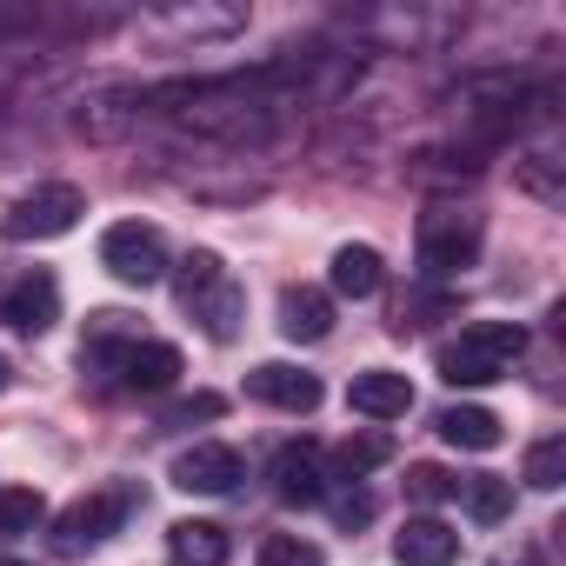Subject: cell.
I'll return each mask as SVG.
<instances>
[{
    "label": "cell",
    "instance_id": "obj_1",
    "mask_svg": "<svg viewBox=\"0 0 566 566\" xmlns=\"http://www.w3.org/2000/svg\"><path fill=\"white\" fill-rule=\"evenodd\" d=\"M520 354H526V334H520L513 321H473L460 340H447V347H440V360H433V367H440V380H447V387H493Z\"/></svg>",
    "mask_w": 566,
    "mask_h": 566
},
{
    "label": "cell",
    "instance_id": "obj_2",
    "mask_svg": "<svg viewBox=\"0 0 566 566\" xmlns=\"http://www.w3.org/2000/svg\"><path fill=\"white\" fill-rule=\"evenodd\" d=\"M81 213H87V193L67 187V180H54V187L21 193L8 207V220H0V233H8V240H61V233L81 227Z\"/></svg>",
    "mask_w": 566,
    "mask_h": 566
},
{
    "label": "cell",
    "instance_id": "obj_3",
    "mask_svg": "<svg viewBox=\"0 0 566 566\" xmlns=\"http://www.w3.org/2000/svg\"><path fill=\"white\" fill-rule=\"evenodd\" d=\"M101 266H107L114 280H127V287H154V280L167 273V240H160V227H147V220H114V227L101 233Z\"/></svg>",
    "mask_w": 566,
    "mask_h": 566
},
{
    "label": "cell",
    "instance_id": "obj_4",
    "mask_svg": "<svg viewBox=\"0 0 566 566\" xmlns=\"http://www.w3.org/2000/svg\"><path fill=\"white\" fill-rule=\"evenodd\" d=\"M473 260H480V220H467V213H427L420 220V273L447 280Z\"/></svg>",
    "mask_w": 566,
    "mask_h": 566
},
{
    "label": "cell",
    "instance_id": "obj_5",
    "mask_svg": "<svg viewBox=\"0 0 566 566\" xmlns=\"http://www.w3.org/2000/svg\"><path fill=\"white\" fill-rule=\"evenodd\" d=\"M134 513V493L127 486H94V493H81L67 513H61V546L74 553V546H94V539H114L120 533V520Z\"/></svg>",
    "mask_w": 566,
    "mask_h": 566
},
{
    "label": "cell",
    "instance_id": "obj_6",
    "mask_svg": "<svg viewBox=\"0 0 566 566\" xmlns=\"http://www.w3.org/2000/svg\"><path fill=\"white\" fill-rule=\"evenodd\" d=\"M240 453L227 447V440H200V447H187L174 467H167V480L180 486V493H233L240 486Z\"/></svg>",
    "mask_w": 566,
    "mask_h": 566
},
{
    "label": "cell",
    "instance_id": "obj_7",
    "mask_svg": "<svg viewBox=\"0 0 566 566\" xmlns=\"http://www.w3.org/2000/svg\"><path fill=\"white\" fill-rule=\"evenodd\" d=\"M0 321L21 327V334H48V327L61 321V280H54L48 266H41V273H28V280H14L8 301H0Z\"/></svg>",
    "mask_w": 566,
    "mask_h": 566
},
{
    "label": "cell",
    "instance_id": "obj_8",
    "mask_svg": "<svg viewBox=\"0 0 566 566\" xmlns=\"http://www.w3.org/2000/svg\"><path fill=\"white\" fill-rule=\"evenodd\" d=\"M247 394L266 400V407H280V413H314V407H321V380L301 374V367H287V360L253 367V374H247Z\"/></svg>",
    "mask_w": 566,
    "mask_h": 566
},
{
    "label": "cell",
    "instance_id": "obj_9",
    "mask_svg": "<svg viewBox=\"0 0 566 566\" xmlns=\"http://www.w3.org/2000/svg\"><path fill=\"white\" fill-rule=\"evenodd\" d=\"M394 559H400V566H453V559H460V533H453L447 520L420 513V520H407V526L394 533Z\"/></svg>",
    "mask_w": 566,
    "mask_h": 566
},
{
    "label": "cell",
    "instance_id": "obj_10",
    "mask_svg": "<svg viewBox=\"0 0 566 566\" xmlns=\"http://www.w3.org/2000/svg\"><path fill=\"white\" fill-rule=\"evenodd\" d=\"M273 493L287 500V506H321V500H327L321 453H314V447H280V453H273Z\"/></svg>",
    "mask_w": 566,
    "mask_h": 566
},
{
    "label": "cell",
    "instance_id": "obj_11",
    "mask_svg": "<svg viewBox=\"0 0 566 566\" xmlns=\"http://www.w3.org/2000/svg\"><path fill=\"white\" fill-rule=\"evenodd\" d=\"M180 380V347H167V340H134L127 354H120V387L127 394H167Z\"/></svg>",
    "mask_w": 566,
    "mask_h": 566
},
{
    "label": "cell",
    "instance_id": "obj_12",
    "mask_svg": "<svg viewBox=\"0 0 566 566\" xmlns=\"http://www.w3.org/2000/svg\"><path fill=\"white\" fill-rule=\"evenodd\" d=\"M347 407H354V413H367V420H407V407H413V380H407V374H387V367L354 374Z\"/></svg>",
    "mask_w": 566,
    "mask_h": 566
},
{
    "label": "cell",
    "instance_id": "obj_13",
    "mask_svg": "<svg viewBox=\"0 0 566 566\" xmlns=\"http://www.w3.org/2000/svg\"><path fill=\"white\" fill-rule=\"evenodd\" d=\"M280 334L301 340V347L327 340L334 334V301L321 287H287V294H280Z\"/></svg>",
    "mask_w": 566,
    "mask_h": 566
},
{
    "label": "cell",
    "instance_id": "obj_14",
    "mask_svg": "<svg viewBox=\"0 0 566 566\" xmlns=\"http://www.w3.org/2000/svg\"><path fill=\"white\" fill-rule=\"evenodd\" d=\"M167 546H174L180 566H227V553H233V539L213 520H174L167 526Z\"/></svg>",
    "mask_w": 566,
    "mask_h": 566
},
{
    "label": "cell",
    "instance_id": "obj_15",
    "mask_svg": "<svg viewBox=\"0 0 566 566\" xmlns=\"http://www.w3.org/2000/svg\"><path fill=\"white\" fill-rule=\"evenodd\" d=\"M240 314H247V287H240L233 273H227V280H213V287L193 301V321H200L213 340H233V334H240Z\"/></svg>",
    "mask_w": 566,
    "mask_h": 566
},
{
    "label": "cell",
    "instance_id": "obj_16",
    "mask_svg": "<svg viewBox=\"0 0 566 566\" xmlns=\"http://www.w3.org/2000/svg\"><path fill=\"white\" fill-rule=\"evenodd\" d=\"M440 440L460 447V453H493L500 447V413H486V407H447L440 413Z\"/></svg>",
    "mask_w": 566,
    "mask_h": 566
},
{
    "label": "cell",
    "instance_id": "obj_17",
    "mask_svg": "<svg viewBox=\"0 0 566 566\" xmlns=\"http://www.w3.org/2000/svg\"><path fill=\"white\" fill-rule=\"evenodd\" d=\"M380 280H387V266H380L374 247H340V253H334V294H347V301H374V294H380Z\"/></svg>",
    "mask_w": 566,
    "mask_h": 566
},
{
    "label": "cell",
    "instance_id": "obj_18",
    "mask_svg": "<svg viewBox=\"0 0 566 566\" xmlns=\"http://www.w3.org/2000/svg\"><path fill=\"white\" fill-rule=\"evenodd\" d=\"M394 460V433H347L340 447H334V480H367L374 467H387Z\"/></svg>",
    "mask_w": 566,
    "mask_h": 566
},
{
    "label": "cell",
    "instance_id": "obj_19",
    "mask_svg": "<svg viewBox=\"0 0 566 566\" xmlns=\"http://www.w3.org/2000/svg\"><path fill=\"white\" fill-rule=\"evenodd\" d=\"M453 493L467 500V513H473L480 526H500V520L513 513V480H500V473H473V480H453Z\"/></svg>",
    "mask_w": 566,
    "mask_h": 566
},
{
    "label": "cell",
    "instance_id": "obj_20",
    "mask_svg": "<svg viewBox=\"0 0 566 566\" xmlns=\"http://www.w3.org/2000/svg\"><path fill=\"white\" fill-rule=\"evenodd\" d=\"M41 513H48V500H41L34 486H8V480H0V539L34 533V526H41Z\"/></svg>",
    "mask_w": 566,
    "mask_h": 566
},
{
    "label": "cell",
    "instance_id": "obj_21",
    "mask_svg": "<svg viewBox=\"0 0 566 566\" xmlns=\"http://www.w3.org/2000/svg\"><path fill=\"white\" fill-rule=\"evenodd\" d=\"M253 566H327V553L314 539H301V533H266L260 553H253Z\"/></svg>",
    "mask_w": 566,
    "mask_h": 566
},
{
    "label": "cell",
    "instance_id": "obj_22",
    "mask_svg": "<svg viewBox=\"0 0 566 566\" xmlns=\"http://www.w3.org/2000/svg\"><path fill=\"white\" fill-rule=\"evenodd\" d=\"M213 280H227L220 253H207V247H200V253H187V260H180V273H174V294H180V307H193V301L213 287Z\"/></svg>",
    "mask_w": 566,
    "mask_h": 566
},
{
    "label": "cell",
    "instance_id": "obj_23",
    "mask_svg": "<svg viewBox=\"0 0 566 566\" xmlns=\"http://www.w3.org/2000/svg\"><path fill=\"white\" fill-rule=\"evenodd\" d=\"M559 480H566V440H559V433H546V440H533V447H526V486L553 493Z\"/></svg>",
    "mask_w": 566,
    "mask_h": 566
},
{
    "label": "cell",
    "instance_id": "obj_24",
    "mask_svg": "<svg viewBox=\"0 0 566 566\" xmlns=\"http://www.w3.org/2000/svg\"><path fill=\"white\" fill-rule=\"evenodd\" d=\"M407 493H413L420 506H440V500H453V473H447V467H413V473H407Z\"/></svg>",
    "mask_w": 566,
    "mask_h": 566
},
{
    "label": "cell",
    "instance_id": "obj_25",
    "mask_svg": "<svg viewBox=\"0 0 566 566\" xmlns=\"http://www.w3.org/2000/svg\"><path fill=\"white\" fill-rule=\"evenodd\" d=\"M220 413H227L220 394H193V400H174L167 407V427H193V420H220Z\"/></svg>",
    "mask_w": 566,
    "mask_h": 566
},
{
    "label": "cell",
    "instance_id": "obj_26",
    "mask_svg": "<svg viewBox=\"0 0 566 566\" xmlns=\"http://www.w3.org/2000/svg\"><path fill=\"white\" fill-rule=\"evenodd\" d=\"M334 520H340V526H367V520H374V493H340V500H334Z\"/></svg>",
    "mask_w": 566,
    "mask_h": 566
},
{
    "label": "cell",
    "instance_id": "obj_27",
    "mask_svg": "<svg viewBox=\"0 0 566 566\" xmlns=\"http://www.w3.org/2000/svg\"><path fill=\"white\" fill-rule=\"evenodd\" d=\"M8 387H14V367H8V360H0V394H8Z\"/></svg>",
    "mask_w": 566,
    "mask_h": 566
},
{
    "label": "cell",
    "instance_id": "obj_28",
    "mask_svg": "<svg viewBox=\"0 0 566 566\" xmlns=\"http://www.w3.org/2000/svg\"><path fill=\"white\" fill-rule=\"evenodd\" d=\"M0 566H21V559H0Z\"/></svg>",
    "mask_w": 566,
    "mask_h": 566
},
{
    "label": "cell",
    "instance_id": "obj_29",
    "mask_svg": "<svg viewBox=\"0 0 566 566\" xmlns=\"http://www.w3.org/2000/svg\"><path fill=\"white\" fill-rule=\"evenodd\" d=\"M493 566H513V559H493Z\"/></svg>",
    "mask_w": 566,
    "mask_h": 566
}]
</instances>
